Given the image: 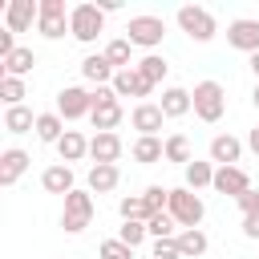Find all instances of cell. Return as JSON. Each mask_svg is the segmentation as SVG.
I'll return each instance as SVG.
<instances>
[{
	"instance_id": "obj_36",
	"label": "cell",
	"mask_w": 259,
	"mask_h": 259,
	"mask_svg": "<svg viewBox=\"0 0 259 259\" xmlns=\"http://www.w3.org/2000/svg\"><path fill=\"white\" fill-rule=\"evenodd\" d=\"M97 259H134V251H130L121 239H105L101 251H97Z\"/></svg>"
},
{
	"instance_id": "obj_16",
	"label": "cell",
	"mask_w": 259,
	"mask_h": 259,
	"mask_svg": "<svg viewBox=\"0 0 259 259\" xmlns=\"http://www.w3.org/2000/svg\"><path fill=\"white\" fill-rule=\"evenodd\" d=\"M28 154L20 150V146H8L4 154H0V186H16V178L28 170Z\"/></svg>"
},
{
	"instance_id": "obj_7",
	"label": "cell",
	"mask_w": 259,
	"mask_h": 259,
	"mask_svg": "<svg viewBox=\"0 0 259 259\" xmlns=\"http://www.w3.org/2000/svg\"><path fill=\"white\" fill-rule=\"evenodd\" d=\"M57 113L65 121H77V117H89L93 113V89H81V85H65L57 93Z\"/></svg>"
},
{
	"instance_id": "obj_34",
	"label": "cell",
	"mask_w": 259,
	"mask_h": 259,
	"mask_svg": "<svg viewBox=\"0 0 259 259\" xmlns=\"http://www.w3.org/2000/svg\"><path fill=\"white\" fill-rule=\"evenodd\" d=\"M146 235H150V231H146V223H121V231H117V239H121L130 251H138V247L146 243Z\"/></svg>"
},
{
	"instance_id": "obj_24",
	"label": "cell",
	"mask_w": 259,
	"mask_h": 259,
	"mask_svg": "<svg viewBox=\"0 0 259 259\" xmlns=\"http://www.w3.org/2000/svg\"><path fill=\"white\" fill-rule=\"evenodd\" d=\"M65 134H69V130H65V117H61V113H36V138H40V142H53V146H57Z\"/></svg>"
},
{
	"instance_id": "obj_1",
	"label": "cell",
	"mask_w": 259,
	"mask_h": 259,
	"mask_svg": "<svg viewBox=\"0 0 259 259\" xmlns=\"http://www.w3.org/2000/svg\"><path fill=\"white\" fill-rule=\"evenodd\" d=\"M190 101H194V117H202V121H210V125L227 113V89H223L219 81H198L194 93H190Z\"/></svg>"
},
{
	"instance_id": "obj_32",
	"label": "cell",
	"mask_w": 259,
	"mask_h": 259,
	"mask_svg": "<svg viewBox=\"0 0 259 259\" xmlns=\"http://www.w3.org/2000/svg\"><path fill=\"white\" fill-rule=\"evenodd\" d=\"M146 231L154 235V239H178V223H174V214L170 210H162V214H150V223H146Z\"/></svg>"
},
{
	"instance_id": "obj_8",
	"label": "cell",
	"mask_w": 259,
	"mask_h": 259,
	"mask_svg": "<svg viewBox=\"0 0 259 259\" xmlns=\"http://www.w3.org/2000/svg\"><path fill=\"white\" fill-rule=\"evenodd\" d=\"M36 32H40V36H49V40H61V36L69 32V8H65V0H40Z\"/></svg>"
},
{
	"instance_id": "obj_21",
	"label": "cell",
	"mask_w": 259,
	"mask_h": 259,
	"mask_svg": "<svg viewBox=\"0 0 259 259\" xmlns=\"http://www.w3.org/2000/svg\"><path fill=\"white\" fill-rule=\"evenodd\" d=\"M57 154H61V162L69 166V162H81L85 154H89V138L81 134V130H69L61 142H57Z\"/></svg>"
},
{
	"instance_id": "obj_5",
	"label": "cell",
	"mask_w": 259,
	"mask_h": 259,
	"mask_svg": "<svg viewBox=\"0 0 259 259\" xmlns=\"http://www.w3.org/2000/svg\"><path fill=\"white\" fill-rule=\"evenodd\" d=\"M178 28H182L190 40H198V45H206V40L219 32L214 16H210L206 8H198V4H182V8H178Z\"/></svg>"
},
{
	"instance_id": "obj_29",
	"label": "cell",
	"mask_w": 259,
	"mask_h": 259,
	"mask_svg": "<svg viewBox=\"0 0 259 259\" xmlns=\"http://www.w3.org/2000/svg\"><path fill=\"white\" fill-rule=\"evenodd\" d=\"M130 53H134V45H130L125 36H117V40L105 45V61H109L117 73H121V69H134V65H130Z\"/></svg>"
},
{
	"instance_id": "obj_17",
	"label": "cell",
	"mask_w": 259,
	"mask_h": 259,
	"mask_svg": "<svg viewBox=\"0 0 259 259\" xmlns=\"http://www.w3.org/2000/svg\"><path fill=\"white\" fill-rule=\"evenodd\" d=\"M239 158H243V142H239L235 134H214V138H210V162L235 166Z\"/></svg>"
},
{
	"instance_id": "obj_18",
	"label": "cell",
	"mask_w": 259,
	"mask_h": 259,
	"mask_svg": "<svg viewBox=\"0 0 259 259\" xmlns=\"http://www.w3.org/2000/svg\"><path fill=\"white\" fill-rule=\"evenodd\" d=\"M40 186L49 190V194H73L77 186H73V166H65V162H57V166H49L45 174H40Z\"/></svg>"
},
{
	"instance_id": "obj_25",
	"label": "cell",
	"mask_w": 259,
	"mask_h": 259,
	"mask_svg": "<svg viewBox=\"0 0 259 259\" xmlns=\"http://www.w3.org/2000/svg\"><path fill=\"white\" fill-rule=\"evenodd\" d=\"M4 130H8V134H28V130H36L32 109H28V105H12V109H4Z\"/></svg>"
},
{
	"instance_id": "obj_22",
	"label": "cell",
	"mask_w": 259,
	"mask_h": 259,
	"mask_svg": "<svg viewBox=\"0 0 259 259\" xmlns=\"http://www.w3.org/2000/svg\"><path fill=\"white\" fill-rule=\"evenodd\" d=\"M130 154H134V162L154 166V162H166V142H162V138H138Z\"/></svg>"
},
{
	"instance_id": "obj_12",
	"label": "cell",
	"mask_w": 259,
	"mask_h": 259,
	"mask_svg": "<svg viewBox=\"0 0 259 259\" xmlns=\"http://www.w3.org/2000/svg\"><path fill=\"white\" fill-rule=\"evenodd\" d=\"M214 190L227 194V198H243V194L251 190V178H247V170H239V166H214Z\"/></svg>"
},
{
	"instance_id": "obj_23",
	"label": "cell",
	"mask_w": 259,
	"mask_h": 259,
	"mask_svg": "<svg viewBox=\"0 0 259 259\" xmlns=\"http://www.w3.org/2000/svg\"><path fill=\"white\" fill-rule=\"evenodd\" d=\"M117 182H121L117 166H89V190L93 194H109V190H117Z\"/></svg>"
},
{
	"instance_id": "obj_39",
	"label": "cell",
	"mask_w": 259,
	"mask_h": 259,
	"mask_svg": "<svg viewBox=\"0 0 259 259\" xmlns=\"http://www.w3.org/2000/svg\"><path fill=\"white\" fill-rule=\"evenodd\" d=\"M243 235L247 239H259V210L255 214H243Z\"/></svg>"
},
{
	"instance_id": "obj_13",
	"label": "cell",
	"mask_w": 259,
	"mask_h": 259,
	"mask_svg": "<svg viewBox=\"0 0 259 259\" xmlns=\"http://www.w3.org/2000/svg\"><path fill=\"white\" fill-rule=\"evenodd\" d=\"M121 138L117 134H93L89 138V158H93V166H117V158H121Z\"/></svg>"
},
{
	"instance_id": "obj_27",
	"label": "cell",
	"mask_w": 259,
	"mask_h": 259,
	"mask_svg": "<svg viewBox=\"0 0 259 259\" xmlns=\"http://www.w3.org/2000/svg\"><path fill=\"white\" fill-rule=\"evenodd\" d=\"M0 65H4V77H24V73H32L36 57H32V49H24V45H20V49H16L12 57H4Z\"/></svg>"
},
{
	"instance_id": "obj_2",
	"label": "cell",
	"mask_w": 259,
	"mask_h": 259,
	"mask_svg": "<svg viewBox=\"0 0 259 259\" xmlns=\"http://www.w3.org/2000/svg\"><path fill=\"white\" fill-rule=\"evenodd\" d=\"M105 28V12L97 4H73L69 8V32L81 40V45H93Z\"/></svg>"
},
{
	"instance_id": "obj_33",
	"label": "cell",
	"mask_w": 259,
	"mask_h": 259,
	"mask_svg": "<svg viewBox=\"0 0 259 259\" xmlns=\"http://www.w3.org/2000/svg\"><path fill=\"white\" fill-rule=\"evenodd\" d=\"M0 101L12 109V105H24V77H0Z\"/></svg>"
},
{
	"instance_id": "obj_19",
	"label": "cell",
	"mask_w": 259,
	"mask_h": 259,
	"mask_svg": "<svg viewBox=\"0 0 259 259\" xmlns=\"http://www.w3.org/2000/svg\"><path fill=\"white\" fill-rule=\"evenodd\" d=\"M162 113L166 117H186L190 109H194V101H190V89H178V85H170V89H162Z\"/></svg>"
},
{
	"instance_id": "obj_38",
	"label": "cell",
	"mask_w": 259,
	"mask_h": 259,
	"mask_svg": "<svg viewBox=\"0 0 259 259\" xmlns=\"http://www.w3.org/2000/svg\"><path fill=\"white\" fill-rule=\"evenodd\" d=\"M235 202H239V210H243V214H255V210H259V190H247V194H243V198H235Z\"/></svg>"
},
{
	"instance_id": "obj_42",
	"label": "cell",
	"mask_w": 259,
	"mask_h": 259,
	"mask_svg": "<svg viewBox=\"0 0 259 259\" xmlns=\"http://www.w3.org/2000/svg\"><path fill=\"white\" fill-rule=\"evenodd\" d=\"M251 101H255V105H259V85H255V93H251Z\"/></svg>"
},
{
	"instance_id": "obj_40",
	"label": "cell",
	"mask_w": 259,
	"mask_h": 259,
	"mask_svg": "<svg viewBox=\"0 0 259 259\" xmlns=\"http://www.w3.org/2000/svg\"><path fill=\"white\" fill-rule=\"evenodd\" d=\"M247 146H251V150H255V154H259V125H255V130H251V134H247Z\"/></svg>"
},
{
	"instance_id": "obj_15",
	"label": "cell",
	"mask_w": 259,
	"mask_h": 259,
	"mask_svg": "<svg viewBox=\"0 0 259 259\" xmlns=\"http://www.w3.org/2000/svg\"><path fill=\"white\" fill-rule=\"evenodd\" d=\"M113 93H117V97H142V101H146V97L154 93V85H150L138 69H121V73L113 77Z\"/></svg>"
},
{
	"instance_id": "obj_14",
	"label": "cell",
	"mask_w": 259,
	"mask_h": 259,
	"mask_svg": "<svg viewBox=\"0 0 259 259\" xmlns=\"http://www.w3.org/2000/svg\"><path fill=\"white\" fill-rule=\"evenodd\" d=\"M81 77L97 89V85H113V77H117V69L105 61V53H89L85 61H81Z\"/></svg>"
},
{
	"instance_id": "obj_4",
	"label": "cell",
	"mask_w": 259,
	"mask_h": 259,
	"mask_svg": "<svg viewBox=\"0 0 259 259\" xmlns=\"http://www.w3.org/2000/svg\"><path fill=\"white\" fill-rule=\"evenodd\" d=\"M93 223V190H73L65 194V210H61V227L69 235H81Z\"/></svg>"
},
{
	"instance_id": "obj_20",
	"label": "cell",
	"mask_w": 259,
	"mask_h": 259,
	"mask_svg": "<svg viewBox=\"0 0 259 259\" xmlns=\"http://www.w3.org/2000/svg\"><path fill=\"white\" fill-rule=\"evenodd\" d=\"M121 101H109V105H93V113H89V121H93V130L97 134H113L117 125H121Z\"/></svg>"
},
{
	"instance_id": "obj_37",
	"label": "cell",
	"mask_w": 259,
	"mask_h": 259,
	"mask_svg": "<svg viewBox=\"0 0 259 259\" xmlns=\"http://www.w3.org/2000/svg\"><path fill=\"white\" fill-rule=\"evenodd\" d=\"M150 259H182L178 239H154V255H150Z\"/></svg>"
},
{
	"instance_id": "obj_28",
	"label": "cell",
	"mask_w": 259,
	"mask_h": 259,
	"mask_svg": "<svg viewBox=\"0 0 259 259\" xmlns=\"http://www.w3.org/2000/svg\"><path fill=\"white\" fill-rule=\"evenodd\" d=\"M182 174H186V190H194V194H198L202 186H214V166H210V162H190Z\"/></svg>"
},
{
	"instance_id": "obj_9",
	"label": "cell",
	"mask_w": 259,
	"mask_h": 259,
	"mask_svg": "<svg viewBox=\"0 0 259 259\" xmlns=\"http://www.w3.org/2000/svg\"><path fill=\"white\" fill-rule=\"evenodd\" d=\"M40 20V0H8L4 8V28L16 36V32H28L32 24Z\"/></svg>"
},
{
	"instance_id": "obj_35",
	"label": "cell",
	"mask_w": 259,
	"mask_h": 259,
	"mask_svg": "<svg viewBox=\"0 0 259 259\" xmlns=\"http://www.w3.org/2000/svg\"><path fill=\"white\" fill-rule=\"evenodd\" d=\"M142 198H146L150 214H162V210L170 206V190H166V186H146V194H142Z\"/></svg>"
},
{
	"instance_id": "obj_26",
	"label": "cell",
	"mask_w": 259,
	"mask_h": 259,
	"mask_svg": "<svg viewBox=\"0 0 259 259\" xmlns=\"http://www.w3.org/2000/svg\"><path fill=\"white\" fill-rule=\"evenodd\" d=\"M206 235L194 227V231H178V251H182V259H202L206 255Z\"/></svg>"
},
{
	"instance_id": "obj_41",
	"label": "cell",
	"mask_w": 259,
	"mask_h": 259,
	"mask_svg": "<svg viewBox=\"0 0 259 259\" xmlns=\"http://www.w3.org/2000/svg\"><path fill=\"white\" fill-rule=\"evenodd\" d=\"M251 73H255V77H259V53H255V57H251Z\"/></svg>"
},
{
	"instance_id": "obj_31",
	"label": "cell",
	"mask_w": 259,
	"mask_h": 259,
	"mask_svg": "<svg viewBox=\"0 0 259 259\" xmlns=\"http://www.w3.org/2000/svg\"><path fill=\"white\" fill-rule=\"evenodd\" d=\"M166 162H178L182 170L194 162V158H190V142H186V134H170V138H166Z\"/></svg>"
},
{
	"instance_id": "obj_6",
	"label": "cell",
	"mask_w": 259,
	"mask_h": 259,
	"mask_svg": "<svg viewBox=\"0 0 259 259\" xmlns=\"http://www.w3.org/2000/svg\"><path fill=\"white\" fill-rule=\"evenodd\" d=\"M162 36H166L162 16H130V24H125V40L138 45V49H158Z\"/></svg>"
},
{
	"instance_id": "obj_30",
	"label": "cell",
	"mask_w": 259,
	"mask_h": 259,
	"mask_svg": "<svg viewBox=\"0 0 259 259\" xmlns=\"http://www.w3.org/2000/svg\"><path fill=\"white\" fill-rule=\"evenodd\" d=\"M134 69H138V73H142V77H146L150 85H162V77H166V69H170V65H166V61H162L158 53H146V57H142V61H138Z\"/></svg>"
},
{
	"instance_id": "obj_10",
	"label": "cell",
	"mask_w": 259,
	"mask_h": 259,
	"mask_svg": "<svg viewBox=\"0 0 259 259\" xmlns=\"http://www.w3.org/2000/svg\"><path fill=\"white\" fill-rule=\"evenodd\" d=\"M227 45L239 49V53H247V57H255L259 53V20H251V16L231 20L227 24Z\"/></svg>"
},
{
	"instance_id": "obj_11",
	"label": "cell",
	"mask_w": 259,
	"mask_h": 259,
	"mask_svg": "<svg viewBox=\"0 0 259 259\" xmlns=\"http://www.w3.org/2000/svg\"><path fill=\"white\" fill-rule=\"evenodd\" d=\"M162 121H166V113H162V105H158V101H138V105H134V113H130V125L138 130V138H158Z\"/></svg>"
},
{
	"instance_id": "obj_3",
	"label": "cell",
	"mask_w": 259,
	"mask_h": 259,
	"mask_svg": "<svg viewBox=\"0 0 259 259\" xmlns=\"http://www.w3.org/2000/svg\"><path fill=\"white\" fill-rule=\"evenodd\" d=\"M170 214H174V223L182 227V231H194L198 223H202V214H206V206H202V198L194 194V190H186V186H178V190H170V206H166Z\"/></svg>"
}]
</instances>
